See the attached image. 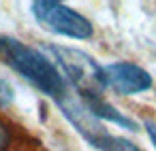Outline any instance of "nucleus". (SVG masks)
Here are the masks:
<instances>
[{
	"label": "nucleus",
	"mask_w": 156,
	"mask_h": 151,
	"mask_svg": "<svg viewBox=\"0 0 156 151\" xmlns=\"http://www.w3.org/2000/svg\"><path fill=\"white\" fill-rule=\"evenodd\" d=\"M0 60L54 100H60L69 92V83L58 66L43 51L26 45L24 41H17L13 36H0Z\"/></svg>",
	"instance_id": "f257e3e1"
},
{
	"label": "nucleus",
	"mask_w": 156,
	"mask_h": 151,
	"mask_svg": "<svg viewBox=\"0 0 156 151\" xmlns=\"http://www.w3.org/2000/svg\"><path fill=\"white\" fill-rule=\"evenodd\" d=\"M47 51L56 58L58 70L62 72L64 79H69V87L79 94V96H103L101 89L103 77H101V66L83 51L73 49V47H58V45H47Z\"/></svg>",
	"instance_id": "f03ea898"
},
{
	"label": "nucleus",
	"mask_w": 156,
	"mask_h": 151,
	"mask_svg": "<svg viewBox=\"0 0 156 151\" xmlns=\"http://www.w3.org/2000/svg\"><path fill=\"white\" fill-rule=\"evenodd\" d=\"M30 9L34 19L54 34L75 41H88L94 32L90 19H86L79 11L58 2V0H37Z\"/></svg>",
	"instance_id": "7ed1b4c3"
},
{
	"label": "nucleus",
	"mask_w": 156,
	"mask_h": 151,
	"mask_svg": "<svg viewBox=\"0 0 156 151\" xmlns=\"http://www.w3.org/2000/svg\"><path fill=\"white\" fill-rule=\"evenodd\" d=\"M103 85L120 96L143 94L152 87V75L133 62H111L101 66Z\"/></svg>",
	"instance_id": "20e7f679"
},
{
	"label": "nucleus",
	"mask_w": 156,
	"mask_h": 151,
	"mask_svg": "<svg viewBox=\"0 0 156 151\" xmlns=\"http://www.w3.org/2000/svg\"><path fill=\"white\" fill-rule=\"evenodd\" d=\"M92 147L98 149V151H141L133 140H128L124 136H113L109 132H105Z\"/></svg>",
	"instance_id": "39448f33"
},
{
	"label": "nucleus",
	"mask_w": 156,
	"mask_h": 151,
	"mask_svg": "<svg viewBox=\"0 0 156 151\" xmlns=\"http://www.w3.org/2000/svg\"><path fill=\"white\" fill-rule=\"evenodd\" d=\"M11 140H13V134H11L9 126H7L5 121H0V151H5V149H9Z\"/></svg>",
	"instance_id": "423d86ee"
},
{
	"label": "nucleus",
	"mask_w": 156,
	"mask_h": 151,
	"mask_svg": "<svg viewBox=\"0 0 156 151\" xmlns=\"http://www.w3.org/2000/svg\"><path fill=\"white\" fill-rule=\"evenodd\" d=\"M11 100H13V89H11V85H9L7 81L0 79V106L9 104Z\"/></svg>",
	"instance_id": "0eeeda50"
},
{
	"label": "nucleus",
	"mask_w": 156,
	"mask_h": 151,
	"mask_svg": "<svg viewBox=\"0 0 156 151\" xmlns=\"http://www.w3.org/2000/svg\"><path fill=\"white\" fill-rule=\"evenodd\" d=\"M143 126H145V132H147V136H150V140H152V145L156 149V123L154 121H145Z\"/></svg>",
	"instance_id": "6e6552de"
}]
</instances>
